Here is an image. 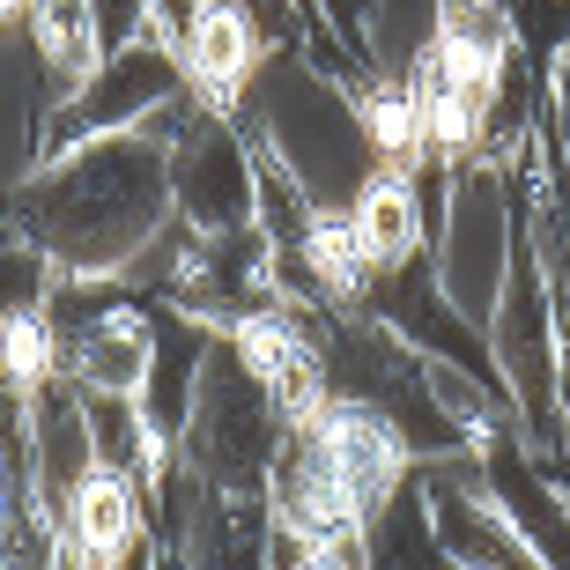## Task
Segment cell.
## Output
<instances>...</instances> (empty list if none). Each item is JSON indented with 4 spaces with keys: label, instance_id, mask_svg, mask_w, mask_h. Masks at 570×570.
<instances>
[{
    "label": "cell",
    "instance_id": "6da1fadb",
    "mask_svg": "<svg viewBox=\"0 0 570 570\" xmlns=\"http://www.w3.org/2000/svg\"><path fill=\"white\" fill-rule=\"evenodd\" d=\"M170 223V164L141 134L45 156L8 193V237L38 245L60 275H127L134 253Z\"/></svg>",
    "mask_w": 570,
    "mask_h": 570
},
{
    "label": "cell",
    "instance_id": "8992f818",
    "mask_svg": "<svg viewBox=\"0 0 570 570\" xmlns=\"http://www.w3.org/2000/svg\"><path fill=\"white\" fill-rule=\"evenodd\" d=\"M186 89L193 82H186L178 45H170L164 30H148V38L105 52L97 75L60 105V119H52V156H60V148H82V141H105V134H141L148 111H164L170 97H186Z\"/></svg>",
    "mask_w": 570,
    "mask_h": 570
},
{
    "label": "cell",
    "instance_id": "f546056e",
    "mask_svg": "<svg viewBox=\"0 0 570 570\" xmlns=\"http://www.w3.org/2000/svg\"><path fill=\"white\" fill-rule=\"evenodd\" d=\"M304 570H326V563H304Z\"/></svg>",
    "mask_w": 570,
    "mask_h": 570
},
{
    "label": "cell",
    "instance_id": "8fae6325",
    "mask_svg": "<svg viewBox=\"0 0 570 570\" xmlns=\"http://www.w3.org/2000/svg\"><path fill=\"white\" fill-rule=\"evenodd\" d=\"M170 304L193 318H208L215 334H230L237 318L267 312V304H282L275 289H267V230L259 223H245V230H223V237H200L186 259V282L170 289Z\"/></svg>",
    "mask_w": 570,
    "mask_h": 570
},
{
    "label": "cell",
    "instance_id": "277c9868",
    "mask_svg": "<svg viewBox=\"0 0 570 570\" xmlns=\"http://www.w3.org/2000/svg\"><path fill=\"white\" fill-rule=\"evenodd\" d=\"M289 415L275 407V393L253 379V363L230 348V334H215L208 363H200V393H193V415L170 444V460L193 466L200 482L215 489H267V466L289 444Z\"/></svg>",
    "mask_w": 570,
    "mask_h": 570
},
{
    "label": "cell",
    "instance_id": "cb8c5ba5",
    "mask_svg": "<svg viewBox=\"0 0 570 570\" xmlns=\"http://www.w3.org/2000/svg\"><path fill=\"white\" fill-rule=\"evenodd\" d=\"M67 379V348L52 334V318L45 312H16L0 318V385H16V393H38V385Z\"/></svg>",
    "mask_w": 570,
    "mask_h": 570
},
{
    "label": "cell",
    "instance_id": "ba28073f",
    "mask_svg": "<svg viewBox=\"0 0 570 570\" xmlns=\"http://www.w3.org/2000/svg\"><path fill=\"white\" fill-rule=\"evenodd\" d=\"M304 438H312V452L326 460V474H334L348 497H356V511L371 519V511L393 497V489L415 474V460H407V444L393 438V423H385L379 407L363 401H326L312 415V423H296Z\"/></svg>",
    "mask_w": 570,
    "mask_h": 570
},
{
    "label": "cell",
    "instance_id": "7402d4cb",
    "mask_svg": "<svg viewBox=\"0 0 570 570\" xmlns=\"http://www.w3.org/2000/svg\"><path fill=\"white\" fill-rule=\"evenodd\" d=\"M438 8L444 0H371V16H363V67L371 75H407L438 45Z\"/></svg>",
    "mask_w": 570,
    "mask_h": 570
},
{
    "label": "cell",
    "instance_id": "3957f363",
    "mask_svg": "<svg viewBox=\"0 0 570 570\" xmlns=\"http://www.w3.org/2000/svg\"><path fill=\"white\" fill-rule=\"evenodd\" d=\"M519 230H527V186H519V170L489 164V156L452 164L444 208H438V223H430V267H438V289L452 296L482 334H489V312H497V296H504V282H511Z\"/></svg>",
    "mask_w": 570,
    "mask_h": 570
},
{
    "label": "cell",
    "instance_id": "d4e9b609",
    "mask_svg": "<svg viewBox=\"0 0 570 570\" xmlns=\"http://www.w3.org/2000/svg\"><path fill=\"white\" fill-rule=\"evenodd\" d=\"M312 215H318V200L289 178V164H282V156H267V148H259V164H253V223L267 230V245L304 237V230H312Z\"/></svg>",
    "mask_w": 570,
    "mask_h": 570
},
{
    "label": "cell",
    "instance_id": "e0dca14e",
    "mask_svg": "<svg viewBox=\"0 0 570 570\" xmlns=\"http://www.w3.org/2000/svg\"><path fill=\"white\" fill-rule=\"evenodd\" d=\"M82 415H89V444H97V474H127L148 497L164 460H170V444L148 430L141 393H97V385H82Z\"/></svg>",
    "mask_w": 570,
    "mask_h": 570
},
{
    "label": "cell",
    "instance_id": "d6986e66",
    "mask_svg": "<svg viewBox=\"0 0 570 570\" xmlns=\"http://www.w3.org/2000/svg\"><path fill=\"white\" fill-rule=\"evenodd\" d=\"M148 304H119L111 318H97L82 341H67V379L97 385V393H141L148 379Z\"/></svg>",
    "mask_w": 570,
    "mask_h": 570
},
{
    "label": "cell",
    "instance_id": "52a82bcc",
    "mask_svg": "<svg viewBox=\"0 0 570 570\" xmlns=\"http://www.w3.org/2000/svg\"><path fill=\"white\" fill-rule=\"evenodd\" d=\"M415 474H423L438 541L452 549V563H460V570H549L541 556L527 549V533L504 519V504L482 489L474 452H466V460H430V466H415Z\"/></svg>",
    "mask_w": 570,
    "mask_h": 570
},
{
    "label": "cell",
    "instance_id": "484cf974",
    "mask_svg": "<svg viewBox=\"0 0 570 570\" xmlns=\"http://www.w3.org/2000/svg\"><path fill=\"white\" fill-rule=\"evenodd\" d=\"M52 259L38 253V245H22V237L0 230V318L16 312H45V296H52Z\"/></svg>",
    "mask_w": 570,
    "mask_h": 570
},
{
    "label": "cell",
    "instance_id": "ffe728a7",
    "mask_svg": "<svg viewBox=\"0 0 570 570\" xmlns=\"http://www.w3.org/2000/svg\"><path fill=\"white\" fill-rule=\"evenodd\" d=\"M356 111H363L371 148H379V170L407 178V170L430 164V119H423V97H415V75H363Z\"/></svg>",
    "mask_w": 570,
    "mask_h": 570
},
{
    "label": "cell",
    "instance_id": "4fadbf2b",
    "mask_svg": "<svg viewBox=\"0 0 570 570\" xmlns=\"http://www.w3.org/2000/svg\"><path fill=\"white\" fill-rule=\"evenodd\" d=\"M148 334L156 341H148L141 415L164 444H178V430H186V415H193V393H200V363H208V348H215V326L178 312V304H148Z\"/></svg>",
    "mask_w": 570,
    "mask_h": 570
},
{
    "label": "cell",
    "instance_id": "9c48e42d",
    "mask_svg": "<svg viewBox=\"0 0 570 570\" xmlns=\"http://www.w3.org/2000/svg\"><path fill=\"white\" fill-rule=\"evenodd\" d=\"M230 348L253 363V379L275 393V407L289 423H312L326 407V356H318V312H296V304H267V312L237 318Z\"/></svg>",
    "mask_w": 570,
    "mask_h": 570
},
{
    "label": "cell",
    "instance_id": "7c38bea8",
    "mask_svg": "<svg viewBox=\"0 0 570 570\" xmlns=\"http://www.w3.org/2000/svg\"><path fill=\"white\" fill-rule=\"evenodd\" d=\"M267 52H275V45H267V30L253 22L245 0H200V16H193L186 38H178L193 97H208V105H223V111L245 97V82L259 75Z\"/></svg>",
    "mask_w": 570,
    "mask_h": 570
},
{
    "label": "cell",
    "instance_id": "44dd1931",
    "mask_svg": "<svg viewBox=\"0 0 570 570\" xmlns=\"http://www.w3.org/2000/svg\"><path fill=\"white\" fill-rule=\"evenodd\" d=\"M22 30H30V45L45 52V67L60 75L67 97H75V89L97 75V60H105L97 8H89V0H30V8H22Z\"/></svg>",
    "mask_w": 570,
    "mask_h": 570
},
{
    "label": "cell",
    "instance_id": "7a4b0ae2",
    "mask_svg": "<svg viewBox=\"0 0 570 570\" xmlns=\"http://www.w3.org/2000/svg\"><path fill=\"white\" fill-rule=\"evenodd\" d=\"M230 111L253 134V148L289 164V178L318 208H356V193L379 178V148L363 134L356 89L326 75L318 60H304L296 45H275L259 60V75L245 82V97Z\"/></svg>",
    "mask_w": 570,
    "mask_h": 570
},
{
    "label": "cell",
    "instance_id": "4316f807",
    "mask_svg": "<svg viewBox=\"0 0 570 570\" xmlns=\"http://www.w3.org/2000/svg\"><path fill=\"white\" fill-rule=\"evenodd\" d=\"M511 16V38L533 67H556V52L570 45V0H497Z\"/></svg>",
    "mask_w": 570,
    "mask_h": 570
},
{
    "label": "cell",
    "instance_id": "83f0119b",
    "mask_svg": "<svg viewBox=\"0 0 570 570\" xmlns=\"http://www.w3.org/2000/svg\"><path fill=\"white\" fill-rule=\"evenodd\" d=\"M89 8H97V38H105V52L148 38V22H156V0H89Z\"/></svg>",
    "mask_w": 570,
    "mask_h": 570
},
{
    "label": "cell",
    "instance_id": "f1b7e54d",
    "mask_svg": "<svg viewBox=\"0 0 570 570\" xmlns=\"http://www.w3.org/2000/svg\"><path fill=\"white\" fill-rule=\"evenodd\" d=\"M156 570H186V563H178V556H170V549H164V556H156Z\"/></svg>",
    "mask_w": 570,
    "mask_h": 570
},
{
    "label": "cell",
    "instance_id": "9a60e30c",
    "mask_svg": "<svg viewBox=\"0 0 570 570\" xmlns=\"http://www.w3.org/2000/svg\"><path fill=\"white\" fill-rule=\"evenodd\" d=\"M60 533L67 549L89 556V563H119L134 541H148V497L127 482V474H89L75 497L60 504Z\"/></svg>",
    "mask_w": 570,
    "mask_h": 570
},
{
    "label": "cell",
    "instance_id": "5bb4252c",
    "mask_svg": "<svg viewBox=\"0 0 570 570\" xmlns=\"http://www.w3.org/2000/svg\"><path fill=\"white\" fill-rule=\"evenodd\" d=\"M30 423H38V489L45 504L60 511L75 489L97 474V444H89V415H82V385L52 379L30 393Z\"/></svg>",
    "mask_w": 570,
    "mask_h": 570
},
{
    "label": "cell",
    "instance_id": "ac0fdd59",
    "mask_svg": "<svg viewBox=\"0 0 570 570\" xmlns=\"http://www.w3.org/2000/svg\"><path fill=\"white\" fill-rule=\"evenodd\" d=\"M363 549H371V570H460V563H452V549L438 541L423 474H407V482L393 489L371 519H363Z\"/></svg>",
    "mask_w": 570,
    "mask_h": 570
},
{
    "label": "cell",
    "instance_id": "5b68a950",
    "mask_svg": "<svg viewBox=\"0 0 570 570\" xmlns=\"http://www.w3.org/2000/svg\"><path fill=\"white\" fill-rule=\"evenodd\" d=\"M164 164H170V215H186L200 237H223V230H245L253 223L259 148H253V134L237 127V111L200 105L178 127V141L164 148Z\"/></svg>",
    "mask_w": 570,
    "mask_h": 570
},
{
    "label": "cell",
    "instance_id": "2e32d148",
    "mask_svg": "<svg viewBox=\"0 0 570 570\" xmlns=\"http://www.w3.org/2000/svg\"><path fill=\"white\" fill-rule=\"evenodd\" d=\"M348 223H356V245H363V259H371V275H385V267L430 253L423 193H415V178H401V170H379V178L356 193Z\"/></svg>",
    "mask_w": 570,
    "mask_h": 570
},
{
    "label": "cell",
    "instance_id": "4dcf8cb0",
    "mask_svg": "<svg viewBox=\"0 0 570 570\" xmlns=\"http://www.w3.org/2000/svg\"><path fill=\"white\" fill-rule=\"evenodd\" d=\"M563 215H570V200H563Z\"/></svg>",
    "mask_w": 570,
    "mask_h": 570
},
{
    "label": "cell",
    "instance_id": "603a6c76",
    "mask_svg": "<svg viewBox=\"0 0 570 570\" xmlns=\"http://www.w3.org/2000/svg\"><path fill=\"white\" fill-rule=\"evenodd\" d=\"M67 533L38 489H0V570H60Z\"/></svg>",
    "mask_w": 570,
    "mask_h": 570
},
{
    "label": "cell",
    "instance_id": "30bf717a",
    "mask_svg": "<svg viewBox=\"0 0 570 570\" xmlns=\"http://www.w3.org/2000/svg\"><path fill=\"white\" fill-rule=\"evenodd\" d=\"M67 89L45 67V52L30 45V30H0V186L16 193L22 178H38V164L52 156V119H60Z\"/></svg>",
    "mask_w": 570,
    "mask_h": 570
}]
</instances>
